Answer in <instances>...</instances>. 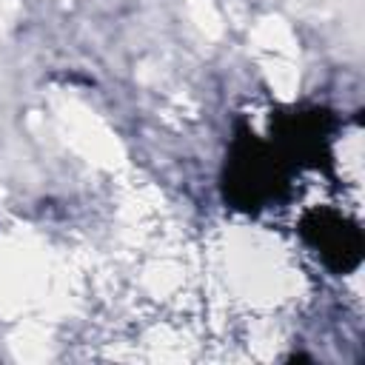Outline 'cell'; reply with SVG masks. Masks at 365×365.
Segmentation results:
<instances>
[{
    "mask_svg": "<svg viewBox=\"0 0 365 365\" xmlns=\"http://www.w3.org/2000/svg\"><path fill=\"white\" fill-rule=\"evenodd\" d=\"M291 163L274 145L259 140L245 123H237L222 165V200L237 211H259L288 194Z\"/></svg>",
    "mask_w": 365,
    "mask_h": 365,
    "instance_id": "1",
    "label": "cell"
},
{
    "mask_svg": "<svg viewBox=\"0 0 365 365\" xmlns=\"http://www.w3.org/2000/svg\"><path fill=\"white\" fill-rule=\"evenodd\" d=\"M299 237L317 251V257L334 274H351L362 262V231L354 220L334 208H308L297 222Z\"/></svg>",
    "mask_w": 365,
    "mask_h": 365,
    "instance_id": "2",
    "label": "cell"
},
{
    "mask_svg": "<svg viewBox=\"0 0 365 365\" xmlns=\"http://www.w3.org/2000/svg\"><path fill=\"white\" fill-rule=\"evenodd\" d=\"M336 120L328 108H294L274 114L271 134L274 145L285 154L288 163H311L328 165L331 163V131Z\"/></svg>",
    "mask_w": 365,
    "mask_h": 365,
    "instance_id": "3",
    "label": "cell"
}]
</instances>
